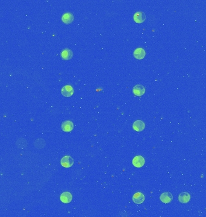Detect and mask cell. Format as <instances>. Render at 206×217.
<instances>
[{"label":"cell","mask_w":206,"mask_h":217,"mask_svg":"<svg viewBox=\"0 0 206 217\" xmlns=\"http://www.w3.org/2000/svg\"><path fill=\"white\" fill-rule=\"evenodd\" d=\"M61 93L66 97H69L71 96L73 93H74V89L73 88L70 86V85H66L64 86L61 91Z\"/></svg>","instance_id":"5"},{"label":"cell","mask_w":206,"mask_h":217,"mask_svg":"<svg viewBox=\"0 0 206 217\" xmlns=\"http://www.w3.org/2000/svg\"><path fill=\"white\" fill-rule=\"evenodd\" d=\"M45 144L46 143H45V141H44V139H43L42 138H39L34 141V145L36 148H37L38 149H43L45 147Z\"/></svg>","instance_id":"16"},{"label":"cell","mask_w":206,"mask_h":217,"mask_svg":"<svg viewBox=\"0 0 206 217\" xmlns=\"http://www.w3.org/2000/svg\"><path fill=\"white\" fill-rule=\"evenodd\" d=\"M74 19V15L70 12H68V13H66L63 14L62 15V17H61L62 21L65 24H66L72 23L73 22Z\"/></svg>","instance_id":"11"},{"label":"cell","mask_w":206,"mask_h":217,"mask_svg":"<svg viewBox=\"0 0 206 217\" xmlns=\"http://www.w3.org/2000/svg\"><path fill=\"white\" fill-rule=\"evenodd\" d=\"M145 124L142 120H137L133 124V128L137 131H141L144 130Z\"/></svg>","instance_id":"14"},{"label":"cell","mask_w":206,"mask_h":217,"mask_svg":"<svg viewBox=\"0 0 206 217\" xmlns=\"http://www.w3.org/2000/svg\"><path fill=\"white\" fill-rule=\"evenodd\" d=\"M132 200L135 204H142L145 200V196L142 192H137L133 195Z\"/></svg>","instance_id":"4"},{"label":"cell","mask_w":206,"mask_h":217,"mask_svg":"<svg viewBox=\"0 0 206 217\" xmlns=\"http://www.w3.org/2000/svg\"><path fill=\"white\" fill-rule=\"evenodd\" d=\"M16 145L18 147V148L23 149L27 147L28 143H27V141L26 139H25L24 138H19V139H18L16 141Z\"/></svg>","instance_id":"15"},{"label":"cell","mask_w":206,"mask_h":217,"mask_svg":"<svg viewBox=\"0 0 206 217\" xmlns=\"http://www.w3.org/2000/svg\"><path fill=\"white\" fill-rule=\"evenodd\" d=\"M133 19L137 23H142L145 21L146 16L144 12H138L134 15Z\"/></svg>","instance_id":"7"},{"label":"cell","mask_w":206,"mask_h":217,"mask_svg":"<svg viewBox=\"0 0 206 217\" xmlns=\"http://www.w3.org/2000/svg\"><path fill=\"white\" fill-rule=\"evenodd\" d=\"M133 92L135 95L142 96L145 93V88L142 85H137L133 88Z\"/></svg>","instance_id":"10"},{"label":"cell","mask_w":206,"mask_h":217,"mask_svg":"<svg viewBox=\"0 0 206 217\" xmlns=\"http://www.w3.org/2000/svg\"><path fill=\"white\" fill-rule=\"evenodd\" d=\"M145 55H146L145 51L142 48H138L136 49L133 53L134 57L138 60L143 59L145 58Z\"/></svg>","instance_id":"6"},{"label":"cell","mask_w":206,"mask_h":217,"mask_svg":"<svg viewBox=\"0 0 206 217\" xmlns=\"http://www.w3.org/2000/svg\"><path fill=\"white\" fill-rule=\"evenodd\" d=\"M61 164L65 168H69L73 165L74 160L71 156H66L61 159Z\"/></svg>","instance_id":"1"},{"label":"cell","mask_w":206,"mask_h":217,"mask_svg":"<svg viewBox=\"0 0 206 217\" xmlns=\"http://www.w3.org/2000/svg\"><path fill=\"white\" fill-rule=\"evenodd\" d=\"M190 200V195L186 192H183L178 196V200L181 203H187Z\"/></svg>","instance_id":"13"},{"label":"cell","mask_w":206,"mask_h":217,"mask_svg":"<svg viewBox=\"0 0 206 217\" xmlns=\"http://www.w3.org/2000/svg\"><path fill=\"white\" fill-rule=\"evenodd\" d=\"M74 128V124L71 121L67 120L63 123L61 125V129L65 132H71Z\"/></svg>","instance_id":"12"},{"label":"cell","mask_w":206,"mask_h":217,"mask_svg":"<svg viewBox=\"0 0 206 217\" xmlns=\"http://www.w3.org/2000/svg\"><path fill=\"white\" fill-rule=\"evenodd\" d=\"M60 199L64 203H69L72 200V195L69 192H64L61 194Z\"/></svg>","instance_id":"8"},{"label":"cell","mask_w":206,"mask_h":217,"mask_svg":"<svg viewBox=\"0 0 206 217\" xmlns=\"http://www.w3.org/2000/svg\"><path fill=\"white\" fill-rule=\"evenodd\" d=\"M160 199L161 201H162L163 203H169L171 202L173 200V194L169 192H163V194H161L160 197Z\"/></svg>","instance_id":"3"},{"label":"cell","mask_w":206,"mask_h":217,"mask_svg":"<svg viewBox=\"0 0 206 217\" xmlns=\"http://www.w3.org/2000/svg\"><path fill=\"white\" fill-rule=\"evenodd\" d=\"M61 57L65 61L71 60L73 57V53L70 49L65 48L61 51Z\"/></svg>","instance_id":"9"},{"label":"cell","mask_w":206,"mask_h":217,"mask_svg":"<svg viewBox=\"0 0 206 217\" xmlns=\"http://www.w3.org/2000/svg\"><path fill=\"white\" fill-rule=\"evenodd\" d=\"M132 163L136 168H141L145 164V159L141 156H137L133 159Z\"/></svg>","instance_id":"2"}]
</instances>
